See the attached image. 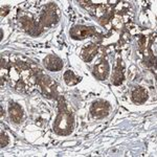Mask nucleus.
<instances>
[{
	"label": "nucleus",
	"mask_w": 157,
	"mask_h": 157,
	"mask_svg": "<svg viewBox=\"0 0 157 157\" xmlns=\"http://www.w3.org/2000/svg\"><path fill=\"white\" fill-rule=\"evenodd\" d=\"M73 126V118L71 114L67 111L61 112L57 116L55 121V132L59 135H68L71 133Z\"/></svg>",
	"instance_id": "obj_1"
},
{
	"label": "nucleus",
	"mask_w": 157,
	"mask_h": 157,
	"mask_svg": "<svg viewBox=\"0 0 157 157\" xmlns=\"http://www.w3.org/2000/svg\"><path fill=\"white\" fill-rule=\"evenodd\" d=\"M95 34V30L93 27L88 26H75L70 29V37L75 40H83L86 38H89Z\"/></svg>",
	"instance_id": "obj_2"
},
{
	"label": "nucleus",
	"mask_w": 157,
	"mask_h": 157,
	"mask_svg": "<svg viewBox=\"0 0 157 157\" xmlns=\"http://www.w3.org/2000/svg\"><path fill=\"white\" fill-rule=\"evenodd\" d=\"M110 106L107 102L104 101H97L92 104L90 108V113L93 117L95 118H102L104 116H106L109 112Z\"/></svg>",
	"instance_id": "obj_3"
},
{
	"label": "nucleus",
	"mask_w": 157,
	"mask_h": 157,
	"mask_svg": "<svg viewBox=\"0 0 157 157\" xmlns=\"http://www.w3.org/2000/svg\"><path fill=\"white\" fill-rule=\"evenodd\" d=\"M40 85H41L43 93L47 98L54 97L56 93V84L48 75H43L42 78L40 80Z\"/></svg>",
	"instance_id": "obj_4"
},
{
	"label": "nucleus",
	"mask_w": 157,
	"mask_h": 157,
	"mask_svg": "<svg viewBox=\"0 0 157 157\" xmlns=\"http://www.w3.org/2000/svg\"><path fill=\"white\" fill-rule=\"evenodd\" d=\"M44 66L50 71H59L63 67V62L57 56L49 55L44 59Z\"/></svg>",
	"instance_id": "obj_5"
},
{
	"label": "nucleus",
	"mask_w": 157,
	"mask_h": 157,
	"mask_svg": "<svg viewBox=\"0 0 157 157\" xmlns=\"http://www.w3.org/2000/svg\"><path fill=\"white\" fill-rule=\"evenodd\" d=\"M109 72H110V67L106 61H102L93 68V75L98 80H106L109 75Z\"/></svg>",
	"instance_id": "obj_6"
},
{
	"label": "nucleus",
	"mask_w": 157,
	"mask_h": 157,
	"mask_svg": "<svg viewBox=\"0 0 157 157\" xmlns=\"http://www.w3.org/2000/svg\"><path fill=\"white\" fill-rule=\"evenodd\" d=\"M21 23H22V26L26 29V32L29 33V35H32V36H38V35L41 34L42 29L29 18L21 19Z\"/></svg>",
	"instance_id": "obj_7"
},
{
	"label": "nucleus",
	"mask_w": 157,
	"mask_h": 157,
	"mask_svg": "<svg viewBox=\"0 0 157 157\" xmlns=\"http://www.w3.org/2000/svg\"><path fill=\"white\" fill-rule=\"evenodd\" d=\"M10 111V116H11V120L16 124H19L22 121V118H23V112H22L21 107L18 105V104L13 103L10 105L9 108Z\"/></svg>",
	"instance_id": "obj_8"
},
{
	"label": "nucleus",
	"mask_w": 157,
	"mask_h": 157,
	"mask_svg": "<svg viewBox=\"0 0 157 157\" xmlns=\"http://www.w3.org/2000/svg\"><path fill=\"white\" fill-rule=\"evenodd\" d=\"M58 22V16L54 10H48L41 16V23L43 26H52Z\"/></svg>",
	"instance_id": "obj_9"
},
{
	"label": "nucleus",
	"mask_w": 157,
	"mask_h": 157,
	"mask_svg": "<svg viewBox=\"0 0 157 157\" xmlns=\"http://www.w3.org/2000/svg\"><path fill=\"white\" fill-rule=\"evenodd\" d=\"M148 98V92L145 88L143 87H137L133 90L132 92V101L135 103L141 104V103H145Z\"/></svg>",
	"instance_id": "obj_10"
},
{
	"label": "nucleus",
	"mask_w": 157,
	"mask_h": 157,
	"mask_svg": "<svg viewBox=\"0 0 157 157\" xmlns=\"http://www.w3.org/2000/svg\"><path fill=\"white\" fill-rule=\"evenodd\" d=\"M97 46L93 44H90L89 46L84 48V50L82 52V58L84 59L85 62H90L95 57V55H97Z\"/></svg>",
	"instance_id": "obj_11"
},
{
	"label": "nucleus",
	"mask_w": 157,
	"mask_h": 157,
	"mask_svg": "<svg viewBox=\"0 0 157 157\" xmlns=\"http://www.w3.org/2000/svg\"><path fill=\"white\" fill-rule=\"evenodd\" d=\"M124 81V73H123V70L120 66V63L118 65L115 67L114 69V72H113V75H112V82L114 85H121Z\"/></svg>",
	"instance_id": "obj_12"
},
{
	"label": "nucleus",
	"mask_w": 157,
	"mask_h": 157,
	"mask_svg": "<svg viewBox=\"0 0 157 157\" xmlns=\"http://www.w3.org/2000/svg\"><path fill=\"white\" fill-rule=\"evenodd\" d=\"M64 81H65V83H66L67 85L72 86V85L78 84V83L80 82V78L75 77V73H73L72 71L67 70V71L64 73Z\"/></svg>",
	"instance_id": "obj_13"
},
{
	"label": "nucleus",
	"mask_w": 157,
	"mask_h": 157,
	"mask_svg": "<svg viewBox=\"0 0 157 157\" xmlns=\"http://www.w3.org/2000/svg\"><path fill=\"white\" fill-rule=\"evenodd\" d=\"M7 144H9V137H7V136L4 133H1V138H0V145H1V147L3 148V147L7 146Z\"/></svg>",
	"instance_id": "obj_14"
}]
</instances>
